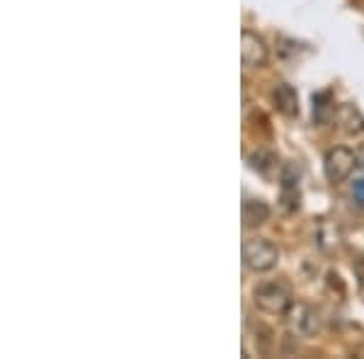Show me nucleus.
<instances>
[{"label": "nucleus", "instance_id": "obj_13", "mask_svg": "<svg viewBox=\"0 0 364 359\" xmlns=\"http://www.w3.org/2000/svg\"><path fill=\"white\" fill-rule=\"evenodd\" d=\"M357 166H360L362 170H364V146L360 151H357Z\"/></svg>", "mask_w": 364, "mask_h": 359}, {"label": "nucleus", "instance_id": "obj_6", "mask_svg": "<svg viewBox=\"0 0 364 359\" xmlns=\"http://www.w3.org/2000/svg\"><path fill=\"white\" fill-rule=\"evenodd\" d=\"M272 105L284 117L299 114V95L289 83H277L272 87Z\"/></svg>", "mask_w": 364, "mask_h": 359}, {"label": "nucleus", "instance_id": "obj_2", "mask_svg": "<svg viewBox=\"0 0 364 359\" xmlns=\"http://www.w3.org/2000/svg\"><path fill=\"white\" fill-rule=\"evenodd\" d=\"M243 262L250 272H269L279 262V248L267 238H248L243 243Z\"/></svg>", "mask_w": 364, "mask_h": 359}, {"label": "nucleus", "instance_id": "obj_10", "mask_svg": "<svg viewBox=\"0 0 364 359\" xmlns=\"http://www.w3.org/2000/svg\"><path fill=\"white\" fill-rule=\"evenodd\" d=\"M248 166H250L252 170H257L260 175H269L274 168H277V156H274L272 151L257 149V151L248 158Z\"/></svg>", "mask_w": 364, "mask_h": 359}, {"label": "nucleus", "instance_id": "obj_11", "mask_svg": "<svg viewBox=\"0 0 364 359\" xmlns=\"http://www.w3.org/2000/svg\"><path fill=\"white\" fill-rule=\"evenodd\" d=\"M299 199H301L299 182H282V207H284V211H296Z\"/></svg>", "mask_w": 364, "mask_h": 359}, {"label": "nucleus", "instance_id": "obj_9", "mask_svg": "<svg viewBox=\"0 0 364 359\" xmlns=\"http://www.w3.org/2000/svg\"><path fill=\"white\" fill-rule=\"evenodd\" d=\"M336 105H333V97L328 90L316 92L314 95V122L318 127H326L331 119H336Z\"/></svg>", "mask_w": 364, "mask_h": 359}, {"label": "nucleus", "instance_id": "obj_4", "mask_svg": "<svg viewBox=\"0 0 364 359\" xmlns=\"http://www.w3.org/2000/svg\"><path fill=\"white\" fill-rule=\"evenodd\" d=\"M269 49L265 44V39L260 34L250 32V29H243L240 34V58H243L245 68H262L267 63Z\"/></svg>", "mask_w": 364, "mask_h": 359}, {"label": "nucleus", "instance_id": "obj_1", "mask_svg": "<svg viewBox=\"0 0 364 359\" xmlns=\"http://www.w3.org/2000/svg\"><path fill=\"white\" fill-rule=\"evenodd\" d=\"M252 304L267 316H287L294 306V291L287 279L262 282L252 291Z\"/></svg>", "mask_w": 364, "mask_h": 359}, {"label": "nucleus", "instance_id": "obj_7", "mask_svg": "<svg viewBox=\"0 0 364 359\" xmlns=\"http://www.w3.org/2000/svg\"><path fill=\"white\" fill-rule=\"evenodd\" d=\"M336 122L345 134H350V136H357V134L364 132V117L355 105H338Z\"/></svg>", "mask_w": 364, "mask_h": 359}, {"label": "nucleus", "instance_id": "obj_5", "mask_svg": "<svg viewBox=\"0 0 364 359\" xmlns=\"http://www.w3.org/2000/svg\"><path fill=\"white\" fill-rule=\"evenodd\" d=\"M289 323H291V328L299 333V335H304V338H314L316 333H321V328H323V321H321V314L314 309V306H309V304H294L289 309Z\"/></svg>", "mask_w": 364, "mask_h": 359}, {"label": "nucleus", "instance_id": "obj_3", "mask_svg": "<svg viewBox=\"0 0 364 359\" xmlns=\"http://www.w3.org/2000/svg\"><path fill=\"white\" fill-rule=\"evenodd\" d=\"M357 168V153H352L345 146H336L326 153V161H323V170H326V178L338 185L345 182L352 175V170Z\"/></svg>", "mask_w": 364, "mask_h": 359}, {"label": "nucleus", "instance_id": "obj_12", "mask_svg": "<svg viewBox=\"0 0 364 359\" xmlns=\"http://www.w3.org/2000/svg\"><path fill=\"white\" fill-rule=\"evenodd\" d=\"M350 192H352V199H355L360 207H364V180H355V182H352Z\"/></svg>", "mask_w": 364, "mask_h": 359}, {"label": "nucleus", "instance_id": "obj_8", "mask_svg": "<svg viewBox=\"0 0 364 359\" xmlns=\"http://www.w3.org/2000/svg\"><path fill=\"white\" fill-rule=\"evenodd\" d=\"M269 219V207L262 199H245L243 202V223L248 228L262 226Z\"/></svg>", "mask_w": 364, "mask_h": 359}]
</instances>
